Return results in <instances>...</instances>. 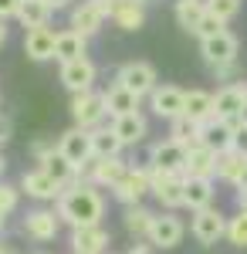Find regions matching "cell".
Segmentation results:
<instances>
[{
    "label": "cell",
    "mask_w": 247,
    "mask_h": 254,
    "mask_svg": "<svg viewBox=\"0 0 247 254\" xmlns=\"http://www.w3.org/2000/svg\"><path fill=\"white\" fill-rule=\"evenodd\" d=\"M139 105H142V98L135 95L132 88H125V85H119V81L109 85V92H105V109H109L112 119L129 116V112H139Z\"/></svg>",
    "instance_id": "25"
},
{
    "label": "cell",
    "mask_w": 247,
    "mask_h": 254,
    "mask_svg": "<svg viewBox=\"0 0 247 254\" xmlns=\"http://www.w3.org/2000/svg\"><path fill=\"white\" fill-rule=\"evenodd\" d=\"M152 220H156V214H152L149 207H142V203H132V207H125V214H122L125 234L132 237V241H149Z\"/></svg>",
    "instance_id": "26"
},
{
    "label": "cell",
    "mask_w": 247,
    "mask_h": 254,
    "mask_svg": "<svg viewBox=\"0 0 247 254\" xmlns=\"http://www.w3.org/2000/svg\"><path fill=\"white\" fill-rule=\"evenodd\" d=\"M75 58H88V34H81L75 27L58 31V48H55V61H75Z\"/></svg>",
    "instance_id": "24"
},
{
    "label": "cell",
    "mask_w": 247,
    "mask_h": 254,
    "mask_svg": "<svg viewBox=\"0 0 247 254\" xmlns=\"http://www.w3.org/2000/svg\"><path fill=\"white\" fill-rule=\"evenodd\" d=\"M55 48H58V31H51V24L24 31V55L31 61H51Z\"/></svg>",
    "instance_id": "21"
},
{
    "label": "cell",
    "mask_w": 247,
    "mask_h": 254,
    "mask_svg": "<svg viewBox=\"0 0 247 254\" xmlns=\"http://www.w3.org/2000/svg\"><path fill=\"white\" fill-rule=\"evenodd\" d=\"M217 163H220V153L217 149H210L203 142H193L190 149H186V176H207L213 180L217 176Z\"/></svg>",
    "instance_id": "22"
},
{
    "label": "cell",
    "mask_w": 247,
    "mask_h": 254,
    "mask_svg": "<svg viewBox=\"0 0 247 254\" xmlns=\"http://www.w3.org/2000/svg\"><path fill=\"white\" fill-rule=\"evenodd\" d=\"M217 78H230V75H237V61H230V64H217V68H210Z\"/></svg>",
    "instance_id": "42"
},
{
    "label": "cell",
    "mask_w": 247,
    "mask_h": 254,
    "mask_svg": "<svg viewBox=\"0 0 247 254\" xmlns=\"http://www.w3.org/2000/svg\"><path fill=\"white\" fill-rule=\"evenodd\" d=\"M203 14H207V3L203 0H176L173 3V17H176V24L183 27V31H196V24L203 20Z\"/></svg>",
    "instance_id": "31"
},
{
    "label": "cell",
    "mask_w": 247,
    "mask_h": 254,
    "mask_svg": "<svg viewBox=\"0 0 247 254\" xmlns=\"http://www.w3.org/2000/svg\"><path fill=\"white\" fill-rule=\"evenodd\" d=\"M152 193V180H149V166H129V173L115 183L112 196L122 203V207H132V203H142V196Z\"/></svg>",
    "instance_id": "6"
},
{
    "label": "cell",
    "mask_w": 247,
    "mask_h": 254,
    "mask_svg": "<svg viewBox=\"0 0 247 254\" xmlns=\"http://www.w3.org/2000/svg\"><path fill=\"white\" fill-rule=\"evenodd\" d=\"M3 170H7V163H3V156H0V180H3Z\"/></svg>",
    "instance_id": "49"
},
{
    "label": "cell",
    "mask_w": 247,
    "mask_h": 254,
    "mask_svg": "<svg viewBox=\"0 0 247 254\" xmlns=\"http://www.w3.org/2000/svg\"><path fill=\"white\" fill-rule=\"evenodd\" d=\"M241 122H244V126H247V105H244V112H241Z\"/></svg>",
    "instance_id": "50"
},
{
    "label": "cell",
    "mask_w": 247,
    "mask_h": 254,
    "mask_svg": "<svg viewBox=\"0 0 247 254\" xmlns=\"http://www.w3.org/2000/svg\"><path fill=\"white\" fill-rule=\"evenodd\" d=\"M58 153L68 159V163H75V166H78V180H75V183H88V180H85V166L95 159L92 132H88V129L71 126L68 132H61V136H58Z\"/></svg>",
    "instance_id": "2"
},
{
    "label": "cell",
    "mask_w": 247,
    "mask_h": 254,
    "mask_svg": "<svg viewBox=\"0 0 247 254\" xmlns=\"http://www.w3.org/2000/svg\"><path fill=\"white\" fill-rule=\"evenodd\" d=\"M3 220H7V217H3V214H0V231H3Z\"/></svg>",
    "instance_id": "52"
},
{
    "label": "cell",
    "mask_w": 247,
    "mask_h": 254,
    "mask_svg": "<svg viewBox=\"0 0 247 254\" xmlns=\"http://www.w3.org/2000/svg\"><path fill=\"white\" fill-rule=\"evenodd\" d=\"M115 81L125 85V88H132L139 98H149L152 88L159 85V75H156V68H152L149 61H125L115 71Z\"/></svg>",
    "instance_id": "5"
},
{
    "label": "cell",
    "mask_w": 247,
    "mask_h": 254,
    "mask_svg": "<svg viewBox=\"0 0 247 254\" xmlns=\"http://www.w3.org/2000/svg\"><path fill=\"white\" fill-rule=\"evenodd\" d=\"M220 31H227V24H224L220 17H213V14L207 10V14H203V20L196 24V31H193V34H196L200 41H207V38H213V34H220Z\"/></svg>",
    "instance_id": "38"
},
{
    "label": "cell",
    "mask_w": 247,
    "mask_h": 254,
    "mask_svg": "<svg viewBox=\"0 0 247 254\" xmlns=\"http://www.w3.org/2000/svg\"><path fill=\"white\" fill-rule=\"evenodd\" d=\"M109 20V7H105V0H81L71 7V24L68 27H75L81 34H98L102 31V24Z\"/></svg>",
    "instance_id": "14"
},
{
    "label": "cell",
    "mask_w": 247,
    "mask_h": 254,
    "mask_svg": "<svg viewBox=\"0 0 247 254\" xmlns=\"http://www.w3.org/2000/svg\"><path fill=\"white\" fill-rule=\"evenodd\" d=\"M186 149L190 146H183L176 139H159V142H152V149H149V166L166 170V173H183L186 170Z\"/></svg>",
    "instance_id": "13"
},
{
    "label": "cell",
    "mask_w": 247,
    "mask_h": 254,
    "mask_svg": "<svg viewBox=\"0 0 247 254\" xmlns=\"http://www.w3.org/2000/svg\"><path fill=\"white\" fill-rule=\"evenodd\" d=\"M213 180L207 176H186V207L190 210H203V207H213Z\"/></svg>",
    "instance_id": "28"
},
{
    "label": "cell",
    "mask_w": 247,
    "mask_h": 254,
    "mask_svg": "<svg viewBox=\"0 0 247 254\" xmlns=\"http://www.w3.org/2000/svg\"><path fill=\"white\" fill-rule=\"evenodd\" d=\"M237 51H241V41H237L234 31H220V34H213V38L200 41V55H203V61H207V68L237 61Z\"/></svg>",
    "instance_id": "8"
},
{
    "label": "cell",
    "mask_w": 247,
    "mask_h": 254,
    "mask_svg": "<svg viewBox=\"0 0 247 254\" xmlns=\"http://www.w3.org/2000/svg\"><path fill=\"white\" fill-rule=\"evenodd\" d=\"M10 142V119L0 116V146H7Z\"/></svg>",
    "instance_id": "43"
},
{
    "label": "cell",
    "mask_w": 247,
    "mask_h": 254,
    "mask_svg": "<svg viewBox=\"0 0 247 254\" xmlns=\"http://www.w3.org/2000/svg\"><path fill=\"white\" fill-rule=\"evenodd\" d=\"M149 180H152V196L159 200V207L176 210L186 207V173H166L149 166Z\"/></svg>",
    "instance_id": "3"
},
{
    "label": "cell",
    "mask_w": 247,
    "mask_h": 254,
    "mask_svg": "<svg viewBox=\"0 0 247 254\" xmlns=\"http://www.w3.org/2000/svg\"><path fill=\"white\" fill-rule=\"evenodd\" d=\"M227 241L234 248H247V210H237L227 217Z\"/></svg>",
    "instance_id": "35"
},
{
    "label": "cell",
    "mask_w": 247,
    "mask_h": 254,
    "mask_svg": "<svg viewBox=\"0 0 247 254\" xmlns=\"http://www.w3.org/2000/svg\"><path fill=\"white\" fill-rule=\"evenodd\" d=\"M129 254H152V244H149V241H146V244H142V241H135L132 248H129Z\"/></svg>",
    "instance_id": "44"
},
{
    "label": "cell",
    "mask_w": 247,
    "mask_h": 254,
    "mask_svg": "<svg viewBox=\"0 0 247 254\" xmlns=\"http://www.w3.org/2000/svg\"><path fill=\"white\" fill-rule=\"evenodd\" d=\"M241 187L247 190V170H244V176H241V183H237V190H241Z\"/></svg>",
    "instance_id": "48"
},
{
    "label": "cell",
    "mask_w": 247,
    "mask_h": 254,
    "mask_svg": "<svg viewBox=\"0 0 247 254\" xmlns=\"http://www.w3.org/2000/svg\"><path fill=\"white\" fill-rule=\"evenodd\" d=\"M0 254H14V251H10V248H3V244H0Z\"/></svg>",
    "instance_id": "51"
},
{
    "label": "cell",
    "mask_w": 247,
    "mask_h": 254,
    "mask_svg": "<svg viewBox=\"0 0 247 254\" xmlns=\"http://www.w3.org/2000/svg\"><path fill=\"white\" fill-rule=\"evenodd\" d=\"M58 231H61V217H58V210L34 207V210H27V217H24V234L31 237V241H38V244L55 241Z\"/></svg>",
    "instance_id": "15"
},
{
    "label": "cell",
    "mask_w": 247,
    "mask_h": 254,
    "mask_svg": "<svg viewBox=\"0 0 247 254\" xmlns=\"http://www.w3.org/2000/svg\"><path fill=\"white\" fill-rule=\"evenodd\" d=\"M203 3H207V10L213 17H220L227 24V20H234L241 14V3H244V0H203Z\"/></svg>",
    "instance_id": "36"
},
{
    "label": "cell",
    "mask_w": 247,
    "mask_h": 254,
    "mask_svg": "<svg viewBox=\"0 0 247 254\" xmlns=\"http://www.w3.org/2000/svg\"><path fill=\"white\" fill-rule=\"evenodd\" d=\"M17 187H20V193H27L31 200H38V203L58 200V196H61V190H64V187H61L58 180H51V176L44 173L41 166H34V170H27V173L20 176V183H17Z\"/></svg>",
    "instance_id": "20"
},
{
    "label": "cell",
    "mask_w": 247,
    "mask_h": 254,
    "mask_svg": "<svg viewBox=\"0 0 247 254\" xmlns=\"http://www.w3.org/2000/svg\"><path fill=\"white\" fill-rule=\"evenodd\" d=\"M44 173L51 176V180H58L61 187H68V183H75L78 180V166L75 163H68V159L61 156V153H55V156H48L44 163H38Z\"/></svg>",
    "instance_id": "33"
},
{
    "label": "cell",
    "mask_w": 247,
    "mask_h": 254,
    "mask_svg": "<svg viewBox=\"0 0 247 254\" xmlns=\"http://www.w3.org/2000/svg\"><path fill=\"white\" fill-rule=\"evenodd\" d=\"M234 149H237V153H244V156H247V126H244V122L237 126V136H234Z\"/></svg>",
    "instance_id": "41"
},
{
    "label": "cell",
    "mask_w": 247,
    "mask_h": 254,
    "mask_svg": "<svg viewBox=\"0 0 247 254\" xmlns=\"http://www.w3.org/2000/svg\"><path fill=\"white\" fill-rule=\"evenodd\" d=\"M112 244V234L105 224L71 227V254H105Z\"/></svg>",
    "instance_id": "16"
},
{
    "label": "cell",
    "mask_w": 247,
    "mask_h": 254,
    "mask_svg": "<svg viewBox=\"0 0 247 254\" xmlns=\"http://www.w3.org/2000/svg\"><path fill=\"white\" fill-rule=\"evenodd\" d=\"M237 210H247V190L244 187L237 190Z\"/></svg>",
    "instance_id": "45"
},
{
    "label": "cell",
    "mask_w": 247,
    "mask_h": 254,
    "mask_svg": "<svg viewBox=\"0 0 247 254\" xmlns=\"http://www.w3.org/2000/svg\"><path fill=\"white\" fill-rule=\"evenodd\" d=\"M92 149H95V159H112V156H119L125 146L119 142L112 126H109V129L98 126V129H92Z\"/></svg>",
    "instance_id": "32"
},
{
    "label": "cell",
    "mask_w": 247,
    "mask_h": 254,
    "mask_svg": "<svg viewBox=\"0 0 247 254\" xmlns=\"http://www.w3.org/2000/svg\"><path fill=\"white\" fill-rule=\"evenodd\" d=\"M7 44V20H0V48Z\"/></svg>",
    "instance_id": "47"
},
{
    "label": "cell",
    "mask_w": 247,
    "mask_h": 254,
    "mask_svg": "<svg viewBox=\"0 0 247 254\" xmlns=\"http://www.w3.org/2000/svg\"><path fill=\"white\" fill-rule=\"evenodd\" d=\"M170 139L176 142H183V146H193V142H200V122H193V119L180 116L170 122Z\"/></svg>",
    "instance_id": "34"
},
{
    "label": "cell",
    "mask_w": 247,
    "mask_h": 254,
    "mask_svg": "<svg viewBox=\"0 0 247 254\" xmlns=\"http://www.w3.org/2000/svg\"><path fill=\"white\" fill-rule=\"evenodd\" d=\"M55 153H58L55 139H34V142H31V156H34V163H44V159L55 156Z\"/></svg>",
    "instance_id": "39"
},
{
    "label": "cell",
    "mask_w": 247,
    "mask_h": 254,
    "mask_svg": "<svg viewBox=\"0 0 247 254\" xmlns=\"http://www.w3.org/2000/svg\"><path fill=\"white\" fill-rule=\"evenodd\" d=\"M237 126H241V119H210L200 126V142L217 149V153H227V149H234Z\"/></svg>",
    "instance_id": "19"
},
{
    "label": "cell",
    "mask_w": 247,
    "mask_h": 254,
    "mask_svg": "<svg viewBox=\"0 0 247 254\" xmlns=\"http://www.w3.org/2000/svg\"><path fill=\"white\" fill-rule=\"evenodd\" d=\"M61 85L78 95V92H88V88H95V78H98V68L92 58H75V61H64L61 64Z\"/></svg>",
    "instance_id": "11"
},
{
    "label": "cell",
    "mask_w": 247,
    "mask_h": 254,
    "mask_svg": "<svg viewBox=\"0 0 247 254\" xmlns=\"http://www.w3.org/2000/svg\"><path fill=\"white\" fill-rule=\"evenodd\" d=\"M112 129H115V136H119L122 146H139L142 139L149 136V119L142 116V112H129V116L112 119Z\"/></svg>",
    "instance_id": "23"
},
{
    "label": "cell",
    "mask_w": 247,
    "mask_h": 254,
    "mask_svg": "<svg viewBox=\"0 0 247 254\" xmlns=\"http://www.w3.org/2000/svg\"><path fill=\"white\" fill-rule=\"evenodd\" d=\"M183 116L193 119V122H210L213 119V92L207 88H190L186 92V109H183Z\"/></svg>",
    "instance_id": "27"
},
{
    "label": "cell",
    "mask_w": 247,
    "mask_h": 254,
    "mask_svg": "<svg viewBox=\"0 0 247 254\" xmlns=\"http://www.w3.org/2000/svg\"><path fill=\"white\" fill-rule=\"evenodd\" d=\"M109 116V109H105V92H95V88H88V92H78L71 95V122H75L78 129H98L102 122Z\"/></svg>",
    "instance_id": "4"
},
{
    "label": "cell",
    "mask_w": 247,
    "mask_h": 254,
    "mask_svg": "<svg viewBox=\"0 0 247 254\" xmlns=\"http://www.w3.org/2000/svg\"><path fill=\"white\" fill-rule=\"evenodd\" d=\"M125 173H129V163H125L122 156L92 159V163L85 166V180H88V183H95L98 190H115V183H119Z\"/></svg>",
    "instance_id": "17"
},
{
    "label": "cell",
    "mask_w": 247,
    "mask_h": 254,
    "mask_svg": "<svg viewBox=\"0 0 247 254\" xmlns=\"http://www.w3.org/2000/svg\"><path fill=\"white\" fill-rule=\"evenodd\" d=\"M51 3V10H68L71 7V0H48Z\"/></svg>",
    "instance_id": "46"
},
{
    "label": "cell",
    "mask_w": 247,
    "mask_h": 254,
    "mask_svg": "<svg viewBox=\"0 0 247 254\" xmlns=\"http://www.w3.org/2000/svg\"><path fill=\"white\" fill-rule=\"evenodd\" d=\"M190 234L210 248V244H217L220 237H227V217L220 214L217 207H203V210H193V220H190Z\"/></svg>",
    "instance_id": "7"
},
{
    "label": "cell",
    "mask_w": 247,
    "mask_h": 254,
    "mask_svg": "<svg viewBox=\"0 0 247 254\" xmlns=\"http://www.w3.org/2000/svg\"><path fill=\"white\" fill-rule=\"evenodd\" d=\"M247 105V81H227L213 92V119H241Z\"/></svg>",
    "instance_id": "10"
},
{
    "label": "cell",
    "mask_w": 247,
    "mask_h": 254,
    "mask_svg": "<svg viewBox=\"0 0 247 254\" xmlns=\"http://www.w3.org/2000/svg\"><path fill=\"white\" fill-rule=\"evenodd\" d=\"M149 109H152L156 119L173 122V119L183 116V109H186V92L176 88V85H156L152 95H149Z\"/></svg>",
    "instance_id": "9"
},
{
    "label": "cell",
    "mask_w": 247,
    "mask_h": 254,
    "mask_svg": "<svg viewBox=\"0 0 247 254\" xmlns=\"http://www.w3.org/2000/svg\"><path fill=\"white\" fill-rule=\"evenodd\" d=\"M146 3H152V0H146Z\"/></svg>",
    "instance_id": "53"
},
{
    "label": "cell",
    "mask_w": 247,
    "mask_h": 254,
    "mask_svg": "<svg viewBox=\"0 0 247 254\" xmlns=\"http://www.w3.org/2000/svg\"><path fill=\"white\" fill-rule=\"evenodd\" d=\"M51 17H55V10H51L48 0H24V7H20V14H17L24 31H31V27H48Z\"/></svg>",
    "instance_id": "29"
},
{
    "label": "cell",
    "mask_w": 247,
    "mask_h": 254,
    "mask_svg": "<svg viewBox=\"0 0 247 254\" xmlns=\"http://www.w3.org/2000/svg\"><path fill=\"white\" fill-rule=\"evenodd\" d=\"M55 203L61 224H68V227L102 224V217H105V196L98 193L95 183H68Z\"/></svg>",
    "instance_id": "1"
},
{
    "label": "cell",
    "mask_w": 247,
    "mask_h": 254,
    "mask_svg": "<svg viewBox=\"0 0 247 254\" xmlns=\"http://www.w3.org/2000/svg\"><path fill=\"white\" fill-rule=\"evenodd\" d=\"M109 7V20L119 31H139L146 24V0H105Z\"/></svg>",
    "instance_id": "18"
},
{
    "label": "cell",
    "mask_w": 247,
    "mask_h": 254,
    "mask_svg": "<svg viewBox=\"0 0 247 254\" xmlns=\"http://www.w3.org/2000/svg\"><path fill=\"white\" fill-rule=\"evenodd\" d=\"M24 7V0H0V20H14Z\"/></svg>",
    "instance_id": "40"
},
{
    "label": "cell",
    "mask_w": 247,
    "mask_h": 254,
    "mask_svg": "<svg viewBox=\"0 0 247 254\" xmlns=\"http://www.w3.org/2000/svg\"><path fill=\"white\" fill-rule=\"evenodd\" d=\"M247 170V156L244 153H237V149H227V153H220V163H217V180H224L230 187H237L241 183V176Z\"/></svg>",
    "instance_id": "30"
},
{
    "label": "cell",
    "mask_w": 247,
    "mask_h": 254,
    "mask_svg": "<svg viewBox=\"0 0 247 254\" xmlns=\"http://www.w3.org/2000/svg\"><path fill=\"white\" fill-rule=\"evenodd\" d=\"M17 203H20V187H10V183L0 180V214L10 217L17 210Z\"/></svg>",
    "instance_id": "37"
},
{
    "label": "cell",
    "mask_w": 247,
    "mask_h": 254,
    "mask_svg": "<svg viewBox=\"0 0 247 254\" xmlns=\"http://www.w3.org/2000/svg\"><path fill=\"white\" fill-rule=\"evenodd\" d=\"M183 234H186V227H183L180 217H173V210L170 214H156L152 231H149V244L156 251H173V248L183 244Z\"/></svg>",
    "instance_id": "12"
}]
</instances>
